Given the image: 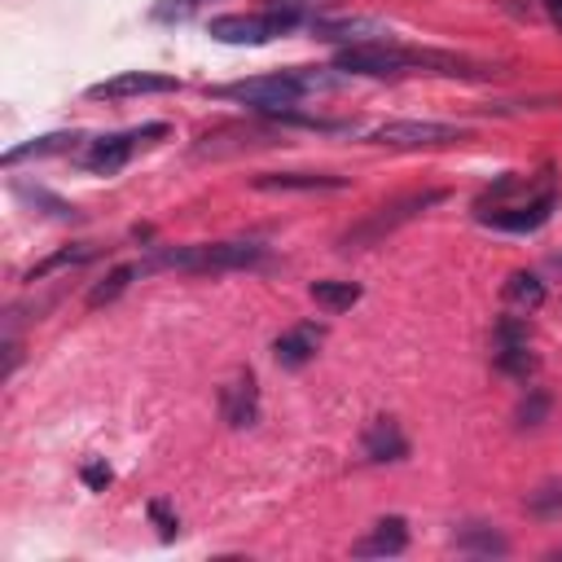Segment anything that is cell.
Masks as SVG:
<instances>
[{"instance_id":"1","label":"cell","mask_w":562,"mask_h":562,"mask_svg":"<svg viewBox=\"0 0 562 562\" xmlns=\"http://www.w3.org/2000/svg\"><path fill=\"white\" fill-rule=\"evenodd\" d=\"M338 88V75L329 70H312V66H299V70H277V75H255V79H237V83H224L215 88L220 101H237V105H250L255 114H285L290 105H299L303 97L312 92H329Z\"/></svg>"},{"instance_id":"2","label":"cell","mask_w":562,"mask_h":562,"mask_svg":"<svg viewBox=\"0 0 562 562\" xmlns=\"http://www.w3.org/2000/svg\"><path fill=\"white\" fill-rule=\"evenodd\" d=\"M268 250L259 241H198V246H167L154 250L140 268H180V272H237V268H259Z\"/></svg>"},{"instance_id":"3","label":"cell","mask_w":562,"mask_h":562,"mask_svg":"<svg viewBox=\"0 0 562 562\" xmlns=\"http://www.w3.org/2000/svg\"><path fill=\"white\" fill-rule=\"evenodd\" d=\"M448 193L443 189H417V193H400V198H391V202H382V206H373L364 220H356L342 237H338V250L347 255V250H364V246H378L382 237H391L400 224H408V220H417L422 211H430V206H439Z\"/></svg>"},{"instance_id":"4","label":"cell","mask_w":562,"mask_h":562,"mask_svg":"<svg viewBox=\"0 0 562 562\" xmlns=\"http://www.w3.org/2000/svg\"><path fill=\"white\" fill-rule=\"evenodd\" d=\"M303 22V13L294 4H272L263 13H224V18H211V40L220 44H268L285 31H294Z\"/></svg>"},{"instance_id":"5","label":"cell","mask_w":562,"mask_h":562,"mask_svg":"<svg viewBox=\"0 0 562 562\" xmlns=\"http://www.w3.org/2000/svg\"><path fill=\"white\" fill-rule=\"evenodd\" d=\"M364 140L382 145V149H439V145L465 140V127L435 123V119H391V123H378L373 132H364Z\"/></svg>"},{"instance_id":"6","label":"cell","mask_w":562,"mask_h":562,"mask_svg":"<svg viewBox=\"0 0 562 562\" xmlns=\"http://www.w3.org/2000/svg\"><path fill=\"white\" fill-rule=\"evenodd\" d=\"M334 70H342V75H369V79L404 75V70H417V48H400V44H391V40L347 44V48H338Z\"/></svg>"},{"instance_id":"7","label":"cell","mask_w":562,"mask_h":562,"mask_svg":"<svg viewBox=\"0 0 562 562\" xmlns=\"http://www.w3.org/2000/svg\"><path fill=\"white\" fill-rule=\"evenodd\" d=\"M158 136H167V123H145V127H132V132L101 136V140H92V145L83 149V167H88L92 176H114V171L136 154V145L158 140Z\"/></svg>"},{"instance_id":"8","label":"cell","mask_w":562,"mask_h":562,"mask_svg":"<svg viewBox=\"0 0 562 562\" xmlns=\"http://www.w3.org/2000/svg\"><path fill=\"white\" fill-rule=\"evenodd\" d=\"M154 92H180V79L158 70H123L114 79L92 83L88 101H127V97H154Z\"/></svg>"},{"instance_id":"9","label":"cell","mask_w":562,"mask_h":562,"mask_svg":"<svg viewBox=\"0 0 562 562\" xmlns=\"http://www.w3.org/2000/svg\"><path fill=\"white\" fill-rule=\"evenodd\" d=\"M553 206H558V193L540 189L536 198H527L518 206H496V211H479V215H483V224H492L501 233H536L553 215Z\"/></svg>"},{"instance_id":"10","label":"cell","mask_w":562,"mask_h":562,"mask_svg":"<svg viewBox=\"0 0 562 562\" xmlns=\"http://www.w3.org/2000/svg\"><path fill=\"white\" fill-rule=\"evenodd\" d=\"M220 413H224V422H228L233 430L259 422V382H255L250 369H237L233 382L220 386Z\"/></svg>"},{"instance_id":"11","label":"cell","mask_w":562,"mask_h":562,"mask_svg":"<svg viewBox=\"0 0 562 562\" xmlns=\"http://www.w3.org/2000/svg\"><path fill=\"white\" fill-rule=\"evenodd\" d=\"M321 342H325V325L299 321V325H290L285 334L272 338V356H277L281 369H299V364H307L321 351Z\"/></svg>"},{"instance_id":"12","label":"cell","mask_w":562,"mask_h":562,"mask_svg":"<svg viewBox=\"0 0 562 562\" xmlns=\"http://www.w3.org/2000/svg\"><path fill=\"white\" fill-rule=\"evenodd\" d=\"M312 35L347 48V44L382 40V35H386V26H382L378 18H312Z\"/></svg>"},{"instance_id":"13","label":"cell","mask_w":562,"mask_h":562,"mask_svg":"<svg viewBox=\"0 0 562 562\" xmlns=\"http://www.w3.org/2000/svg\"><path fill=\"white\" fill-rule=\"evenodd\" d=\"M255 189H263V193H312V189H347V176H329V171H263V176H255Z\"/></svg>"},{"instance_id":"14","label":"cell","mask_w":562,"mask_h":562,"mask_svg":"<svg viewBox=\"0 0 562 562\" xmlns=\"http://www.w3.org/2000/svg\"><path fill=\"white\" fill-rule=\"evenodd\" d=\"M404 549H408V522H404L400 514L378 518V522H373V531H369V536H360V540L351 544V553H356V558H391V553H404Z\"/></svg>"},{"instance_id":"15","label":"cell","mask_w":562,"mask_h":562,"mask_svg":"<svg viewBox=\"0 0 562 562\" xmlns=\"http://www.w3.org/2000/svg\"><path fill=\"white\" fill-rule=\"evenodd\" d=\"M360 448H364L369 461H400L408 452V439L395 426V417H373L364 426V435H360Z\"/></svg>"},{"instance_id":"16","label":"cell","mask_w":562,"mask_h":562,"mask_svg":"<svg viewBox=\"0 0 562 562\" xmlns=\"http://www.w3.org/2000/svg\"><path fill=\"white\" fill-rule=\"evenodd\" d=\"M79 140H83L79 132H48V136H35V140L9 149V154H4V167H18V162H26V158H44V154H66V149H75Z\"/></svg>"},{"instance_id":"17","label":"cell","mask_w":562,"mask_h":562,"mask_svg":"<svg viewBox=\"0 0 562 562\" xmlns=\"http://www.w3.org/2000/svg\"><path fill=\"white\" fill-rule=\"evenodd\" d=\"M92 255H97V246H88V241L61 246V250H53L48 259H40L35 268H26V281L35 285V281H44V277H53V272H66V268H79V263H88Z\"/></svg>"},{"instance_id":"18","label":"cell","mask_w":562,"mask_h":562,"mask_svg":"<svg viewBox=\"0 0 562 562\" xmlns=\"http://www.w3.org/2000/svg\"><path fill=\"white\" fill-rule=\"evenodd\" d=\"M452 544L461 549V553H483V558H501V553H509V540L501 536V531H492V527H483V522H470V527H461L457 536H452Z\"/></svg>"},{"instance_id":"19","label":"cell","mask_w":562,"mask_h":562,"mask_svg":"<svg viewBox=\"0 0 562 562\" xmlns=\"http://www.w3.org/2000/svg\"><path fill=\"white\" fill-rule=\"evenodd\" d=\"M140 272H145L140 263H119V268H110V272L88 290V307H105V303H114V299H119V294H123Z\"/></svg>"},{"instance_id":"20","label":"cell","mask_w":562,"mask_h":562,"mask_svg":"<svg viewBox=\"0 0 562 562\" xmlns=\"http://www.w3.org/2000/svg\"><path fill=\"white\" fill-rule=\"evenodd\" d=\"M505 303H514L522 312H536L544 303V281L536 272H509L505 277Z\"/></svg>"},{"instance_id":"21","label":"cell","mask_w":562,"mask_h":562,"mask_svg":"<svg viewBox=\"0 0 562 562\" xmlns=\"http://www.w3.org/2000/svg\"><path fill=\"white\" fill-rule=\"evenodd\" d=\"M325 312H347L351 303H360V285L356 281H312V290H307Z\"/></svg>"},{"instance_id":"22","label":"cell","mask_w":562,"mask_h":562,"mask_svg":"<svg viewBox=\"0 0 562 562\" xmlns=\"http://www.w3.org/2000/svg\"><path fill=\"white\" fill-rule=\"evenodd\" d=\"M496 369L527 382L536 373V356H531V342H509V347H496Z\"/></svg>"},{"instance_id":"23","label":"cell","mask_w":562,"mask_h":562,"mask_svg":"<svg viewBox=\"0 0 562 562\" xmlns=\"http://www.w3.org/2000/svg\"><path fill=\"white\" fill-rule=\"evenodd\" d=\"M527 514L531 518H544V522L562 518V479H549L536 492H527Z\"/></svg>"},{"instance_id":"24","label":"cell","mask_w":562,"mask_h":562,"mask_svg":"<svg viewBox=\"0 0 562 562\" xmlns=\"http://www.w3.org/2000/svg\"><path fill=\"white\" fill-rule=\"evenodd\" d=\"M549 408H553V395L549 391H540V386H531L522 400H518V408H514V422L527 430V426H540L544 417H549Z\"/></svg>"},{"instance_id":"25","label":"cell","mask_w":562,"mask_h":562,"mask_svg":"<svg viewBox=\"0 0 562 562\" xmlns=\"http://www.w3.org/2000/svg\"><path fill=\"white\" fill-rule=\"evenodd\" d=\"M13 193H18L22 202H31V206H48V215H57V220H75V215H79L70 202H61V198H53V193H44V189H26V184H13Z\"/></svg>"},{"instance_id":"26","label":"cell","mask_w":562,"mask_h":562,"mask_svg":"<svg viewBox=\"0 0 562 562\" xmlns=\"http://www.w3.org/2000/svg\"><path fill=\"white\" fill-rule=\"evenodd\" d=\"M496 347H509V342H531V321L527 316H501L496 329H492Z\"/></svg>"},{"instance_id":"27","label":"cell","mask_w":562,"mask_h":562,"mask_svg":"<svg viewBox=\"0 0 562 562\" xmlns=\"http://www.w3.org/2000/svg\"><path fill=\"white\" fill-rule=\"evenodd\" d=\"M79 479H83V483H88L92 492H105V487L114 483V470H110L105 461H88V465L79 470Z\"/></svg>"},{"instance_id":"28","label":"cell","mask_w":562,"mask_h":562,"mask_svg":"<svg viewBox=\"0 0 562 562\" xmlns=\"http://www.w3.org/2000/svg\"><path fill=\"white\" fill-rule=\"evenodd\" d=\"M149 522L162 531V540H171V536L180 531V518H176V514H171L162 501H149Z\"/></svg>"},{"instance_id":"29","label":"cell","mask_w":562,"mask_h":562,"mask_svg":"<svg viewBox=\"0 0 562 562\" xmlns=\"http://www.w3.org/2000/svg\"><path fill=\"white\" fill-rule=\"evenodd\" d=\"M540 4H544V13H549V22H553V26L562 31V0H540Z\"/></svg>"},{"instance_id":"30","label":"cell","mask_w":562,"mask_h":562,"mask_svg":"<svg viewBox=\"0 0 562 562\" xmlns=\"http://www.w3.org/2000/svg\"><path fill=\"white\" fill-rule=\"evenodd\" d=\"M549 268H558V272H562V255H553V259H549Z\"/></svg>"},{"instance_id":"31","label":"cell","mask_w":562,"mask_h":562,"mask_svg":"<svg viewBox=\"0 0 562 562\" xmlns=\"http://www.w3.org/2000/svg\"><path fill=\"white\" fill-rule=\"evenodd\" d=\"M549 558H553V562H562V549H553V553H549Z\"/></svg>"}]
</instances>
